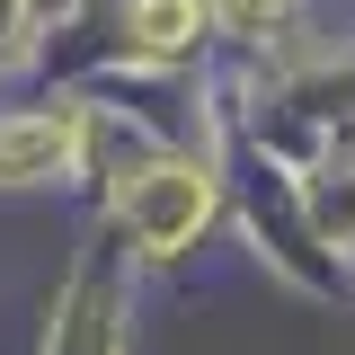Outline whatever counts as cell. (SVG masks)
<instances>
[{
    "mask_svg": "<svg viewBox=\"0 0 355 355\" xmlns=\"http://www.w3.org/2000/svg\"><path fill=\"white\" fill-rule=\"evenodd\" d=\"M205 214H214V178H205V169H151L125 196V222H133L142 249H178Z\"/></svg>",
    "mask_w": 355,
    "mask_h": 355,
    "instance_id": "cell-1",
    "label": "cell"
},
{
    "mask_svg": "<svg viewBox=\"0 0 355 355\" xmlns=\"http://www.w3.org/2000/svg\"><path fill=\"white\" fill-rule=\"evenodd\" d=\"M80 142V107H53V116H9L0 125V178H53Z\"/></svg>",
    "mask_w": 355,
    "mask_h": 355,
    "instance_id": "cell-2",
    "label": "cell"
},
{
    "mask_svg": "<svg viewBox=\"0 0 355 355\" xmlns=\"http://www.w3.org/2000/svg\"><path fill=\"white\" fill-rule=\"evenodd\" d=\"M125 27H133V44H142V53H178V44L196 36V0H133Z\"/></svg>",
    "mask_w": 355,
    "mask_h": 355,
    "instance_id": "cell-3",
    "label": "cell"
},
{
    "mask_svg": "<svg viewBox=\"0 0 355 355\" xmlns=\"http://www.w3.org/2000/svg\"><path fill=\"white\" fill-rule=\"evenodd\" d=\"M284 0H222V18L240 27V36H266V18H275Z\"/></svg>",
    "mask_w": 355,
    "mask_h": 355,
    "instance_id": "cell-4",
    "label": "cell"
}]
</instances>
